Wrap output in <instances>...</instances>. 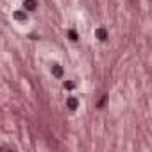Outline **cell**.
I'll list each match as a JSON object with an SVG mask.
<instances>
[{
    "label": "cell",
    "instance_id": "1",
    "mask_svg": "<svg viewBox=\"0 0 152 152\" xmlns=\"http://www.w3.org/2000/svg\"><path fill=\"white\" fill-rule=\"evenodd\" d=\"M95 36L100 39V41H106V39H108V31H106L104 27H100V29L95 31Z\"/></svg>",
    "mask_w": 152,
    "mask_h": 152
},
{
    "label": "cell",
    "instance_id": "2",
    "mask_svg": "<svg viewBox=\"0 0 152 152\" xmlns=\"http://www.w3.org/2000/svg\"><path fill=\"white\" fill-rule=\"evenodd\" d=\"M23 9H27V11H34V9H38V2H36V0H25Z\"/></svg>",
    "mask_w": 152,
    "mask_h": 152
},
{
    "label": "cell",
    "instance_id": "3",
    "mask_svg": "<svg viewBox=\"0 0 152 152\" xmlns=\"http://www.w3.org/2000/svg\"><path fill=\"white\" fill-rule=\"evenodd\" d=\"M66 106H68V109H72V111H74V109H77V106H79V100H77L75 97H70L68 100H66Z\"/></svg>",
    "mask_w": 152,
    "mask_h": 152
},
{
    "label": "cell",
    "instance_id": "4",
    "mask_svg": "<svg viewBox=\"0 0 152 152\" xmlns=\"http://www.w3.org/2000/svg\"><path fill=\"white\" fill-rule=\"evenodd\" d=\"M52 74H54L56 77H61L63 75V68L59 66V64H54V66H52Z\"/></svg>",
    "mask_w": 152,
    "mask_h": 152
},
{
    "label": "cell",
    "instance_id": "5",
    "mask_svg": "<svg viewBox=\"0 0 152 152\" xmlns=\"http://www.w3.org/2000/svg\"><path fill=\"white\" fill-rule=\"evenodd\" d=\"M68 38L72 39V41H77V39H79V36H77V32H75L74 29H70V31H68Z\"/></svg>",
    "mask_w": 152,
    "mask_h": 152
},
{
    "label": "cell",
    "instance_id": "6",
    "mask_svg": "<svg viewBox=\"0 0 152 152\" xmlns=\"http://www.w3.org/2000/svg\"><path fill=\"white\" fill-rule=\"evenodd\" d=\"M15 18H16V20H25V18H27V15H25L23 11H16V13H15Z\"/></svg>",
    "mask_w": 152,
    "mask_h": 152
},
{
    "label": "cell",
    "instance_id": "7",
    "mask_svg": "<svg viewBox=\"0 0 152 152\" xmlns=\"http://www.w3.org/2000/svg\"><path fill=\"white\" fill-rule=\"evenodd\" d=\"M106 102H108V95H104V97L100 98V102H98V104H97V108H98V109H102V108H104V106H106Z\"/></svg>",
    "mask_w": 152,
    "mask_h": 152
},
{
    "label": "cell",
    "instance_id": "8",
    "mask_svg": "<svg viewBox=\"0 0 152 152\" xmlns=\"http://www.w3.org/2000/svg\"><path fill=\"white\" fill-rule=\"evenodd\" d=\"M64 88H66V90H74V88H75V84L68 81V82H64Z\"/></svg>",
    "mask_w": 152,
    "mask_h": 152
}]
</instances>
